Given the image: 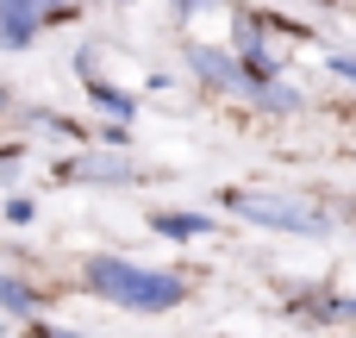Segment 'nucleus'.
<instances>
[{"instance_id":"11","label":"nucleus","mask_w":356,"mask_h":338,"mask_svg":"<svg viewBox=\"0 0 356 338\" xmlns=\"http://www.w3.org/2000/svg\"><path fill=\"white\" fill-rule=\"evenodd\" d=\"M94 138H100V144H113V151H125V144H131V119H106Z\"/></svg>"},{"instance_id":"9","label":"nucleus","mask_w":356,"mask_h":338,"mask_svg":"<svg viewBox=\"0 0 356 338\" xmlns=\"http://www.w3.org/2000/svg\"><path fill=\"white\" fill-rule=\"evenodd\" d=\"M44 25L25 13V6H13V0H0V50H31V38H38Z\"/></svg>"},{"instance_id":"1","label":"nucleus","mask_w":356,"mask_h":338,"mask_svg":"<svg viewBox=\"0 0 356 338\" xmlns=\"http://www.w3.org/2000/svg\"><path fill=\"white\" fill-rule=\"evenodd\" d=\"M81 289L125 307V314H175L194 295V282L181 270H150V263H131V257H88Z\"/></svg>"},{"instance_id":"8","label":"nucleus","mask_w":356,"mask_h":338,"mask_svg":"<svg viewBox=\"0 0 356 338\" xmlns=\"http://www.w3.org/2000/svg\"><path fill=\"white\" fill-rule=\"evenodd\" d=\"M81 88H88V100H94L106 119H131V113H138V94L113 88V82H106V75H94V69H88V82H81Z\"/></svg>"},{"instance_id":"16","label":"nucleus","mask_w":356,"mask_h":338,"mask_svg":"<svg viewBox=\"0 0 356 338\" xmlns=\"http://www.w3.org/2000/svg\"><path fill=\"white\" fill-rule=\"evenodd\" d=\"M175 6H207V0H175Z\"/></svg>"},{"instance_id":"2","label":"nucleus","mask_w":356,"mask_h":338,"mask_svg":"<svg viewBox=\"0 0 356 338\" xmlns=\"http://www.w3.org/2000/svg\"><path fill=\"white\" fill-rule=\"evenodd\" d=\"M225 207L257 226V232H294V238H325L332 232V213L307 207V201H288V194H250V188H225Z\"/></svg>"},{"instance_id":"3","label":"nucleus","mask_w":356,"mask_h":338,"mask_svg":"<svg viewBox=\"0 0 356 338\" xmlns=\"http://www.w3.org/2000/svg\"><path fill=\"white\" fill-rule=\"evenodd\" d=\"M50 182H69V188H131V182H144V163H138L131 151L94 144V151H81V157L56 163V169H50Z\"/></svg>"},{"instance_id":"15","label":"nucleus","mask_w":356,"mask_h":338,"mask_svg":"<svg viewBox=\"0 0 356 338\" xmlns=\"http://www.w3.org/2000/svg\"><path fill=\"white\" fill-rule=\"evenodd\" d=\"M6 113H13V88L0 82V119H6Z\"/></svg>"},{"instance_id":"6","label":"nucleus","mask_w":356,"mask_h":338,"mask_svg":"<svg viewBox=\"0 0 356 338\" xmlns=\"http://www.w3.org/2000/svg\"><path fill=\"white\" fill-rule=\"evenodd\" d=\"M244 100H250L257 113H300V107H307L300 88H288L282 75H257V82H244Z\"/></svg>"},{"instance_id":"10","label":"nucleus","mask_w":356,"mask_h":338,"mask_svg":"<svg viewBox=\"0 0 356 338\" xmlns=\"http://www.w3.org/2000/svg\"><path fill=\"white\" fill-rule=\"evenodd\" d=\"M25 119H31L38 132H50V138H88V132H81V125H75L69 113H50V107H31Z\"/></svg>"},{"instance_id":"14","label":"nucleus","mask_w":356,"mask_h":338,"mask_svg":"<svg viewBox=\"0 0 356 338\" xmlns=\"http://www.w3.org/2000/svg\"><path fill=\"white\" fill-rule=\"evenodd\" d=\"M31 338H88V332H75V326H31Z\"/></svg>"},{"instance_id":"4","label":"nucleus","mask_w":356,"mask_h":338,"mask_svg":"<svg viewBox=\"0 0 356 338\" xmlns=\"http://www.w3.org/2000/svg\"><path fill=\"white\" fill-rule=\"evenodd\" d=\"M181 56H188V75L200 88H213V94H244V82H250L238 50H225V44H188Z\"/></svg>"},{"instance_id":"13","label":"nucleus","mask_w":356,"mask_h":338,"mask_svg":"<svg viewBox=\"0 0 356 338\" xmlns=\"http://www.w3.org/2000/svg\"><path fill=\"white\" fill-rule=\"evenodd\" d=\"M19 157H25V144H0V188L19 176Z\"/></svg>"},{"instance_id":"5","label":"nucleus","mask_w":356,"mask_h":338,"mask_svg":"<svg viewBox=\"0 0 356 338\" xmlns=\"http://www.w3.org/2000/svg\"><path fill=\"white\" fill-rule=\"evenodd\" d=\"M150 232L156 238H169V245H188V238H207V232H219L207 213H181V207H150Z\"/></svg>"},{"instance_id":"12","label":"nucleus","mask_w":356,"mask_h":338,"mask_svg":"<svg viewBox=\"0 0 356 338\" xmlns=\"http://www.w3.org/2000/svg\"><path fill=\"white\" fill-rule=\"evenodd\" d=\"M31 220H38V201L31 194H13L6 201V226H31Z\"/></svg>"},{"instance_id":"7","label":"nucleus","mask_w":356,"mask_h":338,"mask_svg":"<svg viewBox=\"0 0 356 338\" xmlns=\"http://www.w3.org/2000/svg\"><path fill=\"white\" fill-rule=\"evenodd\" d=\"M38 307H44V295H38L19 270H0V314H6V320H31Z\"/></svg>"},{"instance_id":"17","label":"nucleus","mask_w":356,"mask_h":338,"mask_svg":"<svg viewBox=\"0 0 356 338\" xmlns=\"http://www.w3.org/2000/svg\"><path fill=\"white\" fill-rule=\"evenodd\" d=\"M119 6H131V0H119Z\"/></svg>"}]
</instances>
